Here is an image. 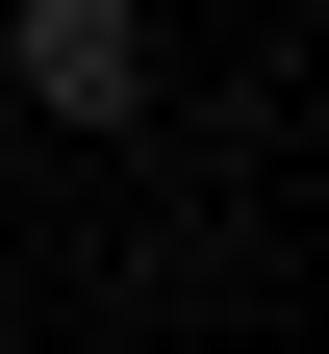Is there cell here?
Masks as SVG:
<instances>
[{"label": "cell", "mask_w": 329, "mask_h": 354, "mask_svg": "<svg viewBox=\"0 0 329 354\" xmlns=\"http://www.w3.org/2000/svg\"><path fill=\"white\" fill-rule=\"evenodd\" d=\"M0 76H26L51 127H127V102H152V26H127V0H26V26H0Z\"/></svg>", "instance_id": "cell-1"}]
</instances>
